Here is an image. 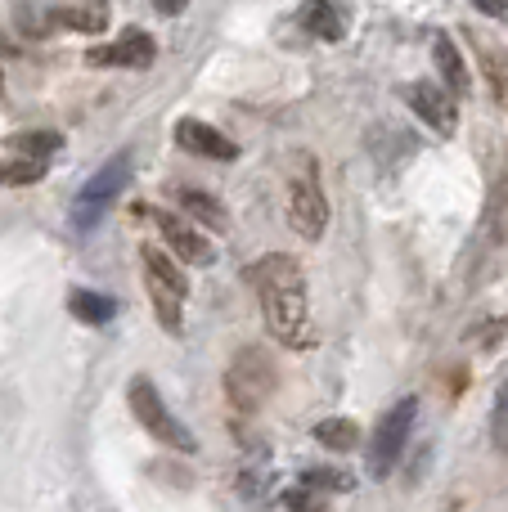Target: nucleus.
Instances as JSON below:
<instances>
[{"mask_svg":"<svg viewBox=\"0 0 508 512\" xmlns=\"http://www.w3.org/2000/svg\"><path fill=\"white\" fill-rule=\"evenodd\" d=\"M252 288L261 301V319H266L270 337L288 351H311L315 346V319L311 301H306V274L293 256L270 252L248 270Z\"/></svg>","mask_w":508,"mask_h":512,"instance_id":"nucleus-1","label":"nucleus"},{"mask_svg":"<svg viewBox=\"0 0 508 512\" xmlns=\"http://www.w3.org/2000/svg\"><path fill=\"white\" fill-rule=\"evenodd\" d=\"M288 225L311 243L329 230V198H324L320 171L311 158H297V171L288 176Z\"/></svg>","mask_w":508,"mask_h":512,"instance_id":"nucleus-2","label":"nucleus"},{"mask_svg":"<svg viewBox=\"0 0 508 512\" xmlns=\"http://www.w3.org/2000/svg\"><path fill=\"white\" fill-rule=\"evenodd\" d=\"M140 261H144V288H149V301H153V310H158L162 328H167V333H180V324H185L180 310H185L189 279L180 274V265L171 261L167 252L153 248V243L140 252Z\"/></svg>","mask_w":508,"mask_h":512,"instance_id":"nucleus-3","label":"nucleus"},{"mask_svg":"<svg viewBox=\"0 0 508 512\" xmlns=\"http://www.w3.org/2000/svg\"><path fill=\"white\" fill-rule=\"evenodd\" d=\"M131 414L140 418L144 432L158 436V441L171 445V450H180V454H194V450H198L194 436H189V427L180 423L176 414H171L167 400L158 396V387H153L149 378H135V382H131Z\"/></svg>","mask_w":508,"mask_h":512,"instance_id":"nucleus-4","label":"nucleus"},{"mask_svg":"<svg viewBox=\"0 0 508 512\" xmlns=\"http://www.w3.org/2000/svg\"><path fill=\"white\" fill-rule=\"evenodd\" d=\"M414 418H419V400L414 396L396 400V405L383 414L374 441H369V477H387V472L401 463V450L414 432Z\"/></svg>","mask_w":508,"mask_h":512,"instance_id":"nucleus-5","label":"nucleus"},{"mask_svg":"<svg viewBox=\"0 0 508 512\" xmlns=\"http://www.w3.org/2000/svg\"><path fill=\"white\" fill-rule=\"evenodd\" d=\"M126 180H131V153H117V158H108L104 167H99L95 176L81 185L77 207H72V225H77V230H90V225H95L99 216L113 207V198L122 194Z\"/></svg>","mask_w":508,"mask_h":512,"instance_id":"nucleus-6","label":"nucleus"},{"mask_svg":"<svg viewBox=\"0 0 508 512\" xmlns=\"http://www.w3.org/2000/svg\"><path fill=\"white\" fill-rule=\"evenodd\" d=\"M405 99H410V108L441 135V140H450V135L459 131V99L450 95L446 86H437V81H410V86H405Z\"/></svg>","mask_w":508,"mask_h":512,"instance_id":"nucleus-7","label":"nucleus"},{"mask_svg":"<svg viewBox=\"0 0 508 512\" xmlns=\"http://www.w3.org/2000/svg\"><path fill=\"white\" fill-rule=\"evenodd\" d=\"M225 387H230V400L239 409H257L261 400L270 396V387H275V369H270V360L261 351H243L239 360H234Z\"/></svg>","mask_w":508,"mask_h":512,"instance_id":"nucleus-8","label":"nucleus"},{"mask_svg":"<svg viewBox=\"0 0 508 512\" xmlns=\"http://www.w3.org/2000/svg\"><path fill=\"white\" fill-rule=\"evenodd\" d=\"M153 221H158V234L167 239V248L176 252L180 261H189V265L212 261V243L203 239V230H194L189 221H180V216H171V212H158Z\"/></svg>","mask_w":508,"mask_h":512,"instance_id":"nucleus-9","label":"nucleus"},{"mask_svg":"<svg viewBox=\"0 0 508 512\" xmlns=\"http://www.w3.org/2000/svg\"><path fill=\"white\" fill-rule=\"evenodd\" d=\"M176 144L189 149V153H198V158H216V162L239 158V144H234L230 135H221L207 122H194V117H185V122L176 126Z\"/></svg>","mask_w":508,"mask_h":512,"instance_id":"nucleus-10","label":"nucleus"},{"mask_svg":"<svg viewBox=\"0 0 508 512\" xmlns=\"http://www.w3.org/2000/svg\"><path fill=\"white\" fill-rule=\"evenodd\" d=\"M86 59L90 63H104V68H149V63L158 59V45H153L149 32H126L117 45L86 54Z\"/></svg>","mask_w":508,"mask_h":512,"instance_id":"nucleus-11","label":"nucleus"},{"mask_svg":"<svg viewBox=\"0 0 508 512\" xmlns=\"http://www.w3.org/2000/svg\"><path fill=\"white\" fill-rule=\"evenodd\" d=\"M432 59H437V72H441V86L450 95H464L468 90V63L459 54V41L450 32H437L432 36Z\"/></svg>","mask_w":508,"mask_h":512,"instance_id":"nucleus-12","label":"nucleus"},{"mask_svg":"<svg viewBox=\"0 0 508 512\" xmlns=\"http://www.w3.org/2000/svg\"><path fill=\"white\" fill-rule=\"evenodd\" d=\"M297 18H302V27L311 36H320V41H342V36H347V14H342L333 0H306Z\"/></svg>","mask_w":508,"mask_h":512,"instance_id":"nucleus-13","label":"nucleus"},{"mask_svg":"<svg viewBox=\"0 0 508 512\" xmlns=\"http://www.w3.org/2000/svg\"><path fill=\"white\" fill-rule=\"evenodd\" d=\"M468 41H473V50H477V59H482V68H486V81H491V90H495V99L508 108V50L504 45H491L482 32H468Z\"/></svg>","mask_w":508,"mask_h":512,"instance_id":"nucleus-14","label":"nucleus"},{"mask_svg":"<svg viewBox=\"0 0 508 512\" xmlns=\"http://www.w3.org/2000/svg\"><path fill=\"white\" fill-rule=\"evenodd\" d=\"M68 310L81 319V324H108L117 315V301L104 297V292H86V288H72L68 292Z\"/></svg>","mask_w":508,"mask_h":512,"instance_id":"nucleus-15","label":"nucleus"},{"mask_svg":"<svg viewBox=\"0 0 508 512\" xmlns=\"http://www.w3.org/2000/svg\"><path fill=\"white\" fill-rule=\"evenodd\" d=\"M315 441L324 445V450H356L360 441V427L351 423V418H324V423H315Z\"/></svg>","mask_w":508,"mask_h":512,"instance_id":"nucleus-16","label":"nucleus"},{"mask_svg":"<svg viewBox=\"0 0 508 512\" xmlns=\"http://www.w3.org/2000/svg\"><path fill=\"white\" fill-rule=\"evenodd\" d=\"M491 445L495 454H508V382L495 391V405H491Z\"/></svg>","mask_w":508,"mask_h":512,"instance_id":"nucleus-17","label":"nucleus"},{"mask_svg":"<svg viewBox=\"0 0 508 512\" xmlns=\"http://www.w3.org/2000/svg\"><path fill=\"white\" fill-rule=\"evenodd\" d=\"M45 176L41 162L32 158H18V162H0V185H36Z\"/></svg>","mask_w":508,"mask_h":512,"instance_id":"nucleus-18","label":"nucleus"},{"mask_svg":"<svg viewBox=\"0 0 508 512\" xmlns=\"http://www.w3.org/2000/svg\"><path fill=\"white\" fill-rule=\"evenodd\" d=\"M180 203H185L194 216H203V221L225 225V212L216 207V198H212V194H198V189H180Z\"/></svg>","mask_w":508,"mask_h":512,"instance_id":"nucleus-19","label":"nucleus"},{"mask_svg":"<svg viewBox=\"0 0 508 512\" xmlns=\"http://www.w3.org/2000/svg\"><path fill=\"white\" fill-rule=\"evenodd\" d=\"M18 149L32 153V162H41L45 153L63 149V135H54V131H27V135H18Z\"/></svg>","mask_w":508,"mask_h":512,"instance_id":"nucleus-20","label":"nucleus"},{"mask_svg":"<svg viewBox=\"0 0 508 512\" xmlns=\"http://www.w3.org/2000/svg\"><path fill=\"white\" fill-rule=\"evenodd\" d=\"M63 23H68V27H77V32H99V27L108 23V9H104V5L72 9V14H63Z\"/></svg>","mask_w":508,"mask_h":512,"instance_id":"nucleus-21","label":"nucleus"},{"mask_svg":"<svg viewBox=\"0 0 508 512\" xmlns=\"http://www.w3.org/2000/svg\"><path fill=\"white\" fill-rule=\"evenodd\" d=\"M284 504L293 508V512H324V495H315L311 486H293L284 495Z\"/></svg>","mask_w":508,"mask_h":512,"instance_id":"nucleus-22","label":"nucleus"},{"mask_svg":"<svg viewBox=\"0 0 508 512\" xmlns=\"http://www.w3.org/2000/svg\"><path fill=\"white\" fill-rule=\"evenodd\" d=\"M468 5H473L477 14L495 18V23H508V0H468Z\"/></svg>","mask_w":508,"mask_h":512,"instance_id":"nucleus-23","label":"nucleus"},{"mask_svg":"<svg viewBox=\"0 0 508 512\" xmlns=\"http://www.w3.org/2000/svg\"><path fill=\"white\" fill-rule=\"evenodd\" d=\"M153 5H158V14H180L189 0H153Z\"/></svg>","mask_w":508,"mask_h":512,"instance_id":"nucleus-24","label":"nucleus"}]
</instances>
